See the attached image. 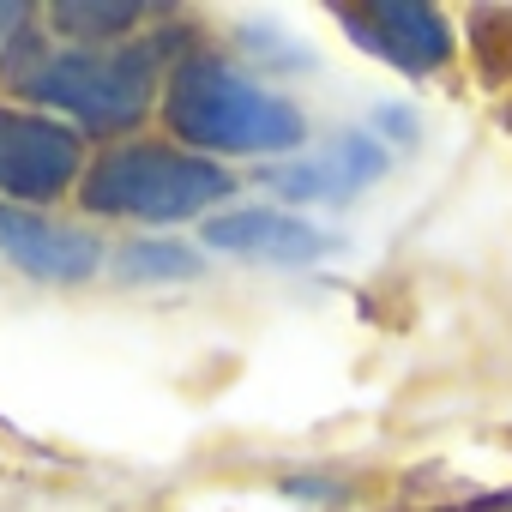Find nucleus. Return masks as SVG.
<instances>
[{
    "label": "nucleus",
    "mask_w": 512,
    "mask_h": 512,
    "mask_svg": "<svg viewBox=\"0 0 512 512\" xmlns=\"http://www.w3.org/2000/svg\"><path fill=\"white\" fill-rule=\"evenodd\" d=\"M139 19H145V7H133V0H127V7H109V0H103V7H79V0L55 7V25L73 31V37H91V49L109 43V37H121V31L139 25Z\"/></svg>",
    "instance_id": "10"
},
{
    "label": "nucleus",
    "mask_w": 512,
    "mask_h": 512,
    "mask_svg": "<svg viewBox=\"0 0 512 512\" xmlns=\"http://www.w3.org/2000/svg\"><path fill=\"white\" fill-rule=\"evenodd\" d=\"M19 25H25V7L7 0V7H0V37H19Z\"/></svg>",
    "instance_id": "12"
},
{
    "label": "nucleus",
    "mask_w": 512,
    "mask_h": 512,
    "mask_svg": "<svg viewBox=\"0 0 512 512\" xmlns=\"http://www.w3.org/2000/svg\"><path fill=\"white\" fill-rule=\"evenodd\" d=\"M338 19L350 25V37L374 55H386L404 73H434L452 55V31L434 7L416 0H380V7H338Z\"/></svg>",
    "instance_id": "7"
},
{
    "label": "nucleus",
    "mask_w": 512,
    "mask_h": 512,
    "mask_svg": "<svg viewBox=\"0 0 512 512\" xmlns=\"http://www.w3.org/2000/svg\"><path fill=\"white\" fill-rule=\"evenodd\" d=\"M121 272L127 278H163V284H181L199 272V253L181 247V241H133L121 253Z\"/></svg>",
    "instance_id": "9"
},
{
    "label": "nucleus",
    "mask_w": 512,
    "mask_h": 512,
    "mask_svg": "<svg viewBox=\"0 0 512 512\" xmlns=\"http://www.w3.org/2000/svg\"><path fill=\"white\" fill-rule=\"evenodd\" d=\"M0 253L19 272H31L37 284H85L103 266V241L91 229L55 223V217L19 211V205H0Z\"/></svg>",
    "instance_id": "5"
},
{
    "label": "nucleus",
    "mask_w": 512,
    "mask_h": 512,
    "mask_svg": "<svg viewBox=\"0 0 512 512\" xmlns=\"http://www.w3.org/2000/svg\"><path fill=\"white\" fill-rule=\"evenodd\" d=\"M205 247L235 253V260H260V266H314L338 241L308 217H290L272 205H241V211L205 223Z\"/></svg>",
    "instance_id": "6"
},
{
    "label": "nucleus",
    "mask_w": 512,
    "mask_h": 512,
    "mask_svg": "<svg viewBox=\"0 0 512 512\" xmlns=\"http://www.w3.org/2000/svg\"><path fill=\"white\" fill-rule=\"evenodd\" d=\"M223 193H229V175L217 163L193 157V151H175V145H121V151L97 157V169L79 187L85 211L139 217V223L199 217Z\"/></svg>",
    "instance_id": "3"
},
{
    "label": "nucleus",
    "mask_w": 512,
    "mask_h": 512,
    "mask_svg": "<svg viewBox=\"0 0 512 512\" xmlns=\"http://www.w3.org/2000/svg\"><path fill=\"white\" fill-rule=\"evenodd\" d=\"M386 175V145L374 139V133H362V127H350V133H338L332 145H320L314 157H302V163H284V169H272L266 181L284 193V199H356L362 187H374Z\"/></svg>",
    "instance_id": "8"
},
{
    "label": "nucleus",
    "mask_w": 512,
    "mask_h": 512,
    "mask_svg": "<svg viewBox=\"0 0 512 512\" xmlns=\"http://www.w3.org/2000/svg\"><path fill=\"white\" fill-rule=\"evenodd\" d=\"M163 55L169 43H115V49H43L31 61H13V85L43 103V109H61L97 133H121L133 127L145 109H151V91H157V73H163Z\"/></svg>",
    "instance_id": "2"
},
{
    "label": "nucleus",
    "mask_w": 512,
    "mask_h": 512,
    "mask_svg": "<svg viewBox=\"0 0 512 512\" xmlns=\"http://www.w3.org/2000/svg\"><path fill=\"white\" fill-rule=\"evenodd\" d=\"M169 127L199 151L266 157L302 145V109L223 55H187L169 79Z\"/></svg>",
    "instance_id": "1"
},
{
    "label": "nucleus",
    "mask_w": 512,
    "mask_h": 512,
    "mask_svg": "<svg viewBox=\"0 0 512 512\" xmlns=\"http://www.w3.org/2000/svg\"><path fill=\"white\" fill-rule=\"evenodd\" d=\"M85 151L79 133L49 121V115H25V109H0V193L7 199H55L73 187Z\"/></svg>",
    "instance_id": "4"
},
{
    "label": "nucleus",
    "mask_w": 512,
    "mask_h": 512,
    "mask_svg": "<svg viewBox=\"0 0 512 512\" xmlns=\"http://www.w3.org/2000/svg\"><path fill=\"white\" fill-rule=\"evenodd\" d=\"M476 61H482L494 79L512 73V13H482V19H476Z\"/></svg>",
    "instance_id": "11"
}]
</instances>
